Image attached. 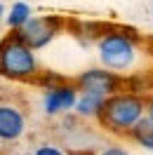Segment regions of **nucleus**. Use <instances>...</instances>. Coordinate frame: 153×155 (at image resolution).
Masks as SVG:
<instances>
[{
  "label": "nucleus",
  "instance_id": "obj_1",
  "mask_svg": "<svg viewBox=\"0 0 153 155\" xmlns=\"http://www.w3.org/2000/svg\"><path fill=\"white\" fill-rule=\"evenodd\" d=\"M0 73L10 80H29L38 73V57L24 40L7 38L0 42Z\"/></svg>",
  "mask_w": 153,
  "mask_h": 155
},
{
  "label": "nucleus",
  "instance_id": "obj_2",
  "mask_svg": "<svg viewBox=\"0 0 153 155\" xmlns=\"http://www.w3.org/2000/svg\"><path fill=\"white\" fill-rule=\"evenodd\" d=\"M144 101L134 94H111L104 101L101 120L113 132H132V127L144 117Z\"/></svg>",
  "mask_w": 153,
  "mask_h": 155
},
{
  "label": "nucleus",
  "instance_id": "obj_3",
  "mask_svg": "<svg viewBox=\"0 0 153 155\" xmlns=\"http://www.w3.org/2000/svg\"><path fill=\"white\" fill-rule=\"evenodd\" d=\"M99 61L106 71H132L137 59H139V49L130 35L125 33H108L99 40Z\"/></svg>",
  "mask_w": 153,
  "mask_h": 155
},
{
  "label": "nucleus",
  "instance_id": "obj_4",
  "mask_svg": "<svg viewBox=\"0 0 153 155\" xmlns=\"http://www.w3.org/2000/svg\"><path fill=\"white\" fill-rule=\"evenodd\" d=\"M54 35H57V24L52 19H47V17H31V19L17 31V38L24 40L31 49L47 47Z\"/></svg>",
  "mask_w": 153,
  "mask_h": 155
},
{
  "label": "nucleus",
  "instance_id": "obj_5",
  "mask_svg": "<svg viewBox=\"0 0 153 155\" xmlns=\"http://www.w3.org/2000/svg\"><path fill=\"white\" fill-rule=\"evenodd\" d=\"M76 87L78 92H90V94H99V97L108 99L118 89V78L106 68H90L85 73H80Z\"/></svg>",
  "mask_w": 153,
  "mask_h": 155
},
{
  "label": "nucleus",
  "instance_id": "obj_6",
  "mask_svg": "<svg viewBox=\"0 0 153 155\" xmlns=\"http://www.w3.org/2000/svg\"><path fill=\"white\" fill-rule=\"evenodd\" d=\"M78 87L73 85H52L42 94V110L47 115H61L76 106Z\"/></svg>",
  "mask_w": 153,
  "mask_h": 155
},
{
  "label": "nucleus",
  "instance_id": "obj_7",
  "mask_svg": "<svg viewBox=\"0 0 153 155\" xmlns=\"http://www.w3.org/2000/svg\"><path fill=\"white\" fill-rule=\"evenodd\" d=\"M26 129V117L17 106H0V141L2 143H12L17 141Z\"/></svg>",
  "mask_w": 153,
  "mask_h": 155
},
{
  "label": "nucleus",
  "instance_id": "obj_8",
  "mask_svg": "<svg viewBox=\"0 0 153 155\" xmlns=\"http://www.w3.org/2000/svg\"><path fill=\"white\" fill-rule=\"evenodd\" d=\"M104 97L99 94H90V92H78V99H76V110L80 117H97L104 108Z\"/></svg>",
  "mask_w": 153,
  "mask_h": 155
},
{
  "label": "nucleus",
  "instance_id": "obj_9",
  "mask_svg": "<svg viewBox=\"0 0 153 155\" xmlns=\"http://www.w3.org/2000/svg\"><path fill=\"white\" fill-rule=\"evenodd\" d=\"M31 17H33V12H31V7L26 2H14L10 7V12H7V26L14 28V31H19Z\"/></svg>",
  "mask_w": 153,
  "mask_h": 155
},
{
  "label": "nucleus",
  "instance_id": "obj_10",
  "mask_svg": "<svg viewBox=\"0 0 153 155\" xmlns=\"http://www.w3.org/2000/svg\"><path fill=\"white\" fill-rule=\"evenodd\" d=\"M130 134L137 139V143H139V146L153 150V127L146 122V117H141V120L132 127V132H130Z\"/></svg>",
  "mask_w": 153,
  "mask_h": 155
},
{
  "label": "nucleus",
  "instance_id": "obj_11",
  "mask_svg": "<svg viewBox=\"0 0 153 155\" xmlns=\"http://www.w3.org/2000/svg\"><path fill=\"white\" fill-rule=\"evenodd\" d=\"M33 155H66L61 148H57V146H49V143H42L38 146L36 150H33Z\"/></svg>",
  "mask_w": 153,
  "mask_h": 155
},
{
  "label": "nucleus",
  "instance_id": "obj_12",
  "mask_svg": "<svg viewBox=\"0 0 153 155\" xmlns=\"http://www.w3.org/2000/svg\"><path fill=\"white\" fill-rule=\"evenodd\" d=\"M99 155H130L125 148H118V146H111V148H104Z\"/></svg>",
  "mask_w": 153,
  "mask_h": 155
},
{
  "label": "nucleus",
  "instance_id": "obj_13",
  "mask_svg": "<svg viewBox=\"0 0 153 155\" xmlns=\"http://www.w3.org/2000/svg\"><path fill=\"white\" fill-rule=\"evenodd\" d=\"M144 117H146V122L153 127V101L148 104V106H146V110H144Z\"/></svg>",
  "mask_w": 153,
  "mask_h": 155
},
{
  "label": "nucleus",
  "instance_id": "obj_14",
  "mask_svg": "<svg viewBox=\"0 0 153 155\" xmlns=\"http://www.w3.org/2000/svg\"><path fill=\"white\" fill-rule=\"evenodd\" d=\"M5 17V5H2V0H0V19Z\"/></svg>",
  "mask_w": 153,
  "mask_h": 155
}]
</instances>
